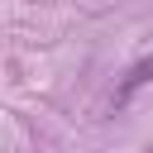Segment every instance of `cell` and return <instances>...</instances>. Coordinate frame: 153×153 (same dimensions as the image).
Instances as JSON below:
<instances>
[{
    "mask_svg": "<svg viewBox=\"0 0 153 153\" xmlns=\"http://www.w3.org/2000/svg\"><path fill=\"white\" fill-rule=\"evenodd\" d=\"M143 81H153V57H143V62H139V67L124 76V86H120V96H115V100H129V96H134Z\"/></svg>",
    "mask_w": 153,
    "mask_h": 153,
    "instance_id": "1",
    "label": "cell"
}]
</instances>
